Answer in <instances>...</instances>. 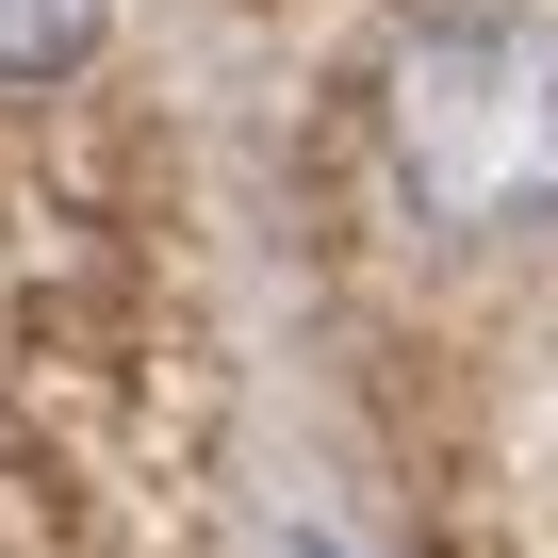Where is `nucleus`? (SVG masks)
I'll return each mask as SVG.
<instances>
[{
    "label": "nucleus",
    "mask_w": 558,
    "mask_h": 558,
    "mask_svg": "<svg viewBox=\"0 0 558 558\" xmlns=\"http://www.w3.org/2000/svg\"><path fill=\"white\" fill-rule=\"evenodd\" d=\"M362 148L411 246L444 263L558 246V17L542 0H411L362 66Z\"/></svg>",
    "instance_id": "f257e3e1"
}]
</instances>
